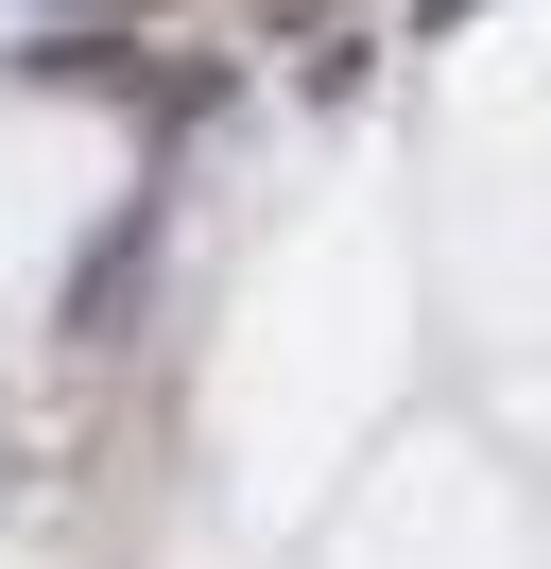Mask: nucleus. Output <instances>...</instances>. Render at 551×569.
Returning <instances> with one entry per match:
<instances>
[{"label":"nucleus","mask_w":551,"mask_h":569,"mask_svg":"<svg viewBox=\"0 0 551 569\" xmlns=\"http://www.w3.org/2000/svg\"><path fill=\"white\" fill-rule=\"evenodd\" d=\"M103 18H156V0H103Z\"/></svg>","instance_id":"nucleus-1"}]
</instances>
